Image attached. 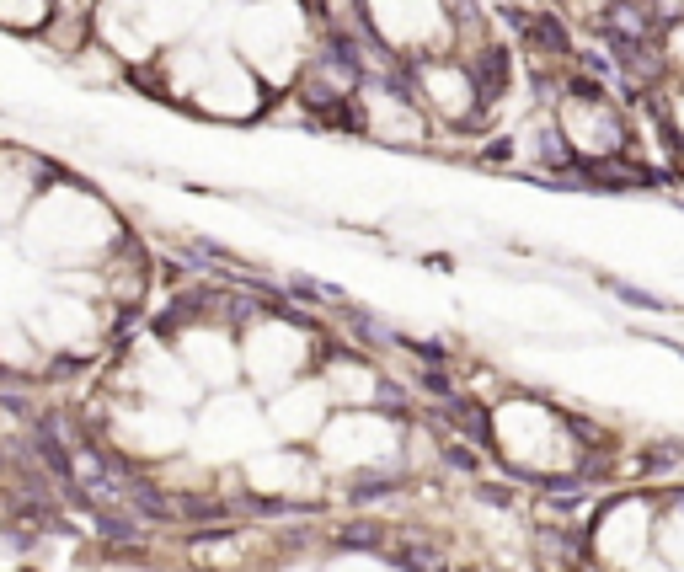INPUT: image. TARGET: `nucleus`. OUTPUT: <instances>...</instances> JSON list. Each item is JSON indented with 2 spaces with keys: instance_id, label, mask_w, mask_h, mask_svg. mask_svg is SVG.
Here are the masks:
<instances>
[]
</instances>
